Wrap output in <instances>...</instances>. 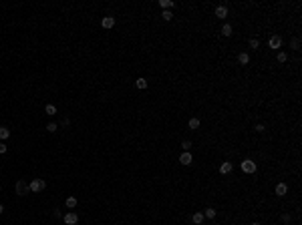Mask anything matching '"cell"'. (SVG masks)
<instances>
[{"instance_id":"6da1fadb","label":"cell","mask_w":302,"mask_h":225,"mask_svg":"<svg viewBox=\"0 0 302 225\" xmlns=\"http://www.w3.org/2000/svg\"><path fill=\"white\" fill-rule=\"evenodd\" d=\"M44 187H46L44 179H32L30 183H28V191H32V193H40Z\"/></svg>"},{"instance_id":"83f0119b","label":"cell","mask_w":302,"mask_h":225,"mask_svg":"<svg viewBox=\"0 0 302 225\" xmlns=\"http://www.w3.org/2000/svg\"><path fill=\"white\" fill-rule=\"evenodd\" d=\"M69 125H71V119L65 117V119H63V127H69Z\"/></svg>"},{"instance_id":"3957f363","label":"cell","mask_w":302,"mask_h":225,"mask_svg":"<svg viewBox=\"0 0 302 225\" xmlns=\"http://www.w3.org/2000/svg\"><path fill=\"white\" fill-rule=\"evenodd\" d=\"M63 221H65L67 225H77V221H79V215H77L75 211H69V213H65Z\"/></svg>"},{"instance_id":"4dcf8cb0","label":"cell","mask_w":302,"mask_h":225,"mask_svg":"<svg viewBox=\"0 0 302 225\" xmlns=\"http://www.w3.org/2000/svg\"><path fill=\"white\" fill-rule=\"evenodd\" d=\"M2 211H4V205H2V203H0V213H2Z\"/></svg>"},{"instance_id":"7c38bea8","label":"cell","mask_w":302,"mask_h":225,"mask_svg":"<svg viewBox=\"0 0 302 225\" xmlns=\"http://www.w3.org/2000/svg\"><path fill=\"white\" fill-rule=\"evenodd\" d=\"M203 219H206V217H203V213H193L191 221H193L195 225H202V223H203Z\"/></svg>"},{"instance_id":"5bb4252c","label":"cell","mask_w":302,"mask_h":225,"mask_svg":"<svg viewBox=\"0 0 302 225\" xmlns=\"http://www.w3.org/2000/svg\"><path fill=\"white\" fill-rule=\"evenodd\" d=\"M65 205L69 207V209H75V207H77V197H67Z\"/></svg>"},{"instance_id":"277c9868","label":"cell","mask_w":302,"mask_h":225,"mask_svg":"<svg viewBox=\"0 0 302 225\" xmlns=\"http://www.w3.org/2000/svg\"><path fill=\"white\" fill-rule=\"evenodd\" d=\"M226 16H228V6H226V4H220V6H216V18L226 20Z\"/></svg>"},{"instance_id":"f546056e","label":"cell","mask_w":302,"mask_h":225,"mask_svg":"<svg viewBox=\"0 0 302 225\" xmlns=\"http://www.w3.org/2000/svg\"><path fill=\"white\" fill-rule=\"evenodd\" d=\"M2 153H6V145H2V143H0V155H2Z\"/></svg>"},{"instance_id":"9a60e30c","label":"cell","mask_w":302,"mask_h":225,"mask_svg":"<svg viewBox=\"0 0 302 225\" xmlns=\"http://www.w3.org/2000/svg\"><path fill=\"white\" fill-rule=\"evenodd\" d=\"M135 87L137 88H147V80L143 79V76H139V79L135 80Z\"/></svg>"},{"instance_id":"4fadbf2b","label":"cell","mask_w":302,"mask_h":225,"mask_svg":"<svg viewBox=\"0 0 302 225\" xmlns=\"http://www.w3.org/2000/svg\"><path fill=\"white\" fill-rule=\"evenodd\" d=\"M10 137V129H6V127H0V141H4V139Z\"/></svg>"},{"instance_id":"cb8c5ba5","label":"cell","mask_w":302,"mask_h":225,"mask_svg":"<svg viewBox=\"0 0 302 225\" xmlns=\"http://www.w3.org/2000/svg\"><path fill=\"white\" fill-rule=\"evenodd\" d=\"M250 48H260V40H258V38H252V40H250Z\"/></svg>"},{"instance_id":"44dd1931","label":"cell","mask_w":302,"mask_h":225,"mask_svg":"<svg viewBox=\"0 0 302 225\" xmlns=\"http://www.w3.org/2000/svg\"><path fill=\"white\" fill-rule=\"evenodd\" d=\"M44 113L46 115H57V107H54V105H46V107H44Z\"/></svg>"},{"instance_id":"f1b7e54d","label":"cell","mask_w":302,"mask_h":225,"mask_svg":"<svg viewBox=\"0 0 302 225\" xmlns=\"http://www.w3.org/2000/svg\"><path fill=\"white\" fill-rule=\"evenodd\" d=\"M282 221H284V223H288V221H290V215L284 213V215H282Z\"/></svg>"},{"instance_id":"2e32d148","label":"cell","mask_w":302,"mask_h":225,"mask_svg":"<svg viewBox=\"0 0 302 225\" xmlns=\"http://www.w3.org/2000/svg\"><path fill=\"white\" fill-rule=\"evenodd\" d=\"M290 48H292V50H298V48H300V38H298V36H294V38L290 40Z\"/></svg>"},{"instance_id":"d6986e66","label":"cell","mask_w":302,"mask_h":225,"mask_svg":"<svg viewBox=\"0 0 302 225\" xmlns=\"http://www.w3.org/2000/svg\"><path fill=\"white\" fill-rule=\"evenodd\" d=\"M159 6L165 8V10H169V8L173 6V2H171V0H159Z\"/></svg>"},{"instance_id":"603a6c76","label":"cell","mask_w":302,"mask_h":225,"mask_svg":"<svg viewBox=\"0 0 302 225\" xmlns=\"http://www.w3.org/2000/svg\"><path fill=\"white\" fill-rule=\"evenodd\" d=\"M276 61H278V62H286V61H288V54H286V52H278Z\"/></svg>"},{"instance_id":"9c48e42d","label":"cell","mask_w":302,"mask_h":225,"mask_svg":"<svg viewBox=\"0 0 302 225\" xmlns=\"http://www.w3.org/2000/svg\"><path fill=\"white\" fill-rule=\"evenodd\" d=\"M274 193L278 195V197H284V195L288 193V185L286 183H278V185H276V189H274Z\"/></svg>"},{"instance_id":"8992f818","label":"cell","mask_w":302,"mask_h":225,"mask_svg":"<svg viewBox=\"0 0 302 225\" xmlns=\"http://www.w3.org/2000/svg\"><path fill=\"white\" fill-rule=\"evenodd\" d=\"M179 163L181 165H191V163H193V155H191L189 151H184L179 155Z\"/></svg>"},{"instance_id":"30bf717a","label":"cell","mask_w":302,"mask_h":225,"mask_svg":"<svg viewBox=\"0 0 302 225\" xmlns=\"http://www.w3.org/2000/svg\"><path fill=\"white\" fill-rule=\"evenodd\" d=\"M101 24H103V28H113L115 26V18H113V16H105Z\"/></svg>"},{"instance_id":"4316f807","label":"cell","mask_w":302,"mask_h":225,"mask_svg":"<svg viewBox=\"0 0 302 225\" xmlns=\"http://www.w3.org/2000/svg\"><path fill=\"white\" fill-rule=\"evenodd\" d=\"M256 131H258V133H264L266 127H264V125H256Z\"/></svg>"},{"instance_id":"7402d4cb","label":"cell","mask_w":302,"mask_h":225,"mask_svg":"<svg viewBox=\"0 0 302 225\" xmlns=\"http://www.w3.org/2000/svg\"><path fill=\"white\" fill-rule=\"evenodd\" d=\"M191 147H193V143H191V141H189V139H185V141H184V143H181V149H184V151H189V149H191Z\"/></svg>"},{"instance_id":"52a82bcc","label":"cell","mask_w":302,"mask_h":225,"mask_svg":"<svg viewBox=\"0 0 302 225\" xmlns=\"http://www.w3.org/2000/svg\"><path fill=\"white\" fill-rule=\"evenodd\" d=\"M232 169H234L232 161H224V163L220 165V173H222V175H230V173H232Z\"/></svg>"},{"instance_id":"ba28073f","label":"cell","mask_w":302,"mask_h":225,"mask_svg":"<svg viewBox=\"0 0 302 225\" xmlns=\"http://www.w3.org/2000/svg\"><path fill=\"white\" fill-rule=\"evenodd\" d=\"M268 46H270V48H280V46H282V38H280L278 34H274L270 40H268Z\"/></svg>"},{"instance_id":"5b68a950","label":"cell","mask_w":302,"mask_h":225,"mask_svg":"<svg viewBox=\"0 0 302 225\" xmlns=\"http://www.w3.org/2000/svg\"><path fill=\"white\" fill-rule=\"evenodd\" d=\"M14 191H16V195H26V193H28V185L24 183L22 179H20V181H16V187H14Z\"/></svg>"},{"instance_id":"7a4b0ae2","label":"cell","mask_w":302,"mask_h":225,"mask_svg":"<svg viewBox=\"0 0 302 225\" xmlns=\"http://www.w3.org/2000/svg\"><path fill=\"white\" fill-rule=\"evenodd\" d=\"M256 169H258L256 161H252V159H244V161H242V171H244V173L252 175V173H256Z\"/></svg>"},{"instance_id":"1f68e13d","label":"cell","mask_w":302,"mask_h":225,"mask_svg":"<svg viewBox=\"0 0 302 225\" xmlns=\"http://www.w3.org/2000/svg\"><path fill=\"white\" fill-rule=\"evenodd\" d=\"M252 225H262V223H252Z\"/></svg>"},{"instance_id":"d4e9b609","label":"cell","mask_w":302,"mask_h":225,"mask_svg":"<svg viewBox=\"0 0 302 225\" xmlns=\"http://www.w3.org/2000/svg\"><path fill=\"white\" fill-rule=\"evenodd\" d=\"M57 129H58V127H57V123H49V125H46V131H49V133H54Z\"/></svg>"},{"instance_id":"484cf974","label":"cell","mask_w":302,"mask_h":225,"mask_svg":"<svg viewBox=\"0 0 302 225\" xmlns=\"http://www.w3.org/2000/svg\"><path fill=\"white\" fill-rule=\"evenodd\" d=\"M161 16H163V20H171L173 18V14L169 10H163V12H161Z\"/></svg>"},{"instance_id":"8fae6325","label":"cell","mask_w":302,"mask_h":225,"mask_svg":"<svg viewBox=\"0 0 302 225\" xmlns=\"http://www.w3.org/2000/svg\"><path fill=\"white\" fill-rule=\"evenodd\" d=\"M238 61H240V65H248V62H250V54L248 52H240V54H238Z\"/></svg>"},{"instance_id":"ac0fdd59","label":"cell","mask_w":302,"mask_h":225,"mask_svg":"<svg viewBox=\"0 0 302 225\" xmlns=\"http://www.w3.org/2000/svg\"><path fill=\"white\" fill-rule=\"evenodd\" d=\"M203 217H207V219H214V217H216V209H211V207H207V209L203 211Z\"/></svg>"},{"instance_id":"e0dca14e","label":"cell","mask_w":302,"mask_h":225,"mask_svg":"<svg viewBox=\"0 0 302 225\" xmlns=\"http://www.w3.org/2000/svg\"><path fill=\"white\" fill-rule=\"evenodd\" d=\"M222 34L224 36H232V24H224V26H222Z\"/></svg>"},{"instance_id":"d6a6232c","label":"cell","mask_w":302,"mask_h":225,"mask_svg":"<svg viewBox=\"0 0 302 225\" xmlns=\"http://www.w3.org/2000/svg\"><path fill=\"white\" fill-rule=\"evenodd\" d=\"M214 225H216V223H214Z\"/></svg>"},{"instance_id":"ffe728a7","label":"cell","mask_w":302,"mask_h":225,"mask_svg":"<svg viewBox=\"0 0 302 225\" xmlns=\"http://www.w3.org/2000/svg\"><path fill=\"white\" fill-rule=\"evenodd\" d=\"M188 125H189V129H199V119H189V123H188Z\"/></svg>"}]
</instances>
